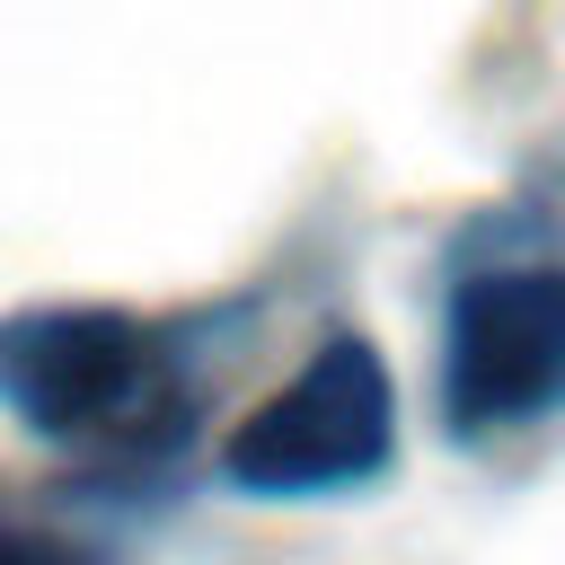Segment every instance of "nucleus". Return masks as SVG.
Listing matches in <instances>:
<instances>
[{"instance_id":"f257e3e1","label":"nucleus","mask_w":565,"mask_h":565,"mask_svg":"<svg viewBox=\"0 0 565 565\" xmlns=\"http://www.w3.org/2000/svg\"><path fill=\"white\" fill-rule=\"evenodd\" d=\"M0 415L35 441L71 450H132L185 433L177 353L150 318L106 300H44L0 318Z\"/></svg>"},{"instance_id":"f03ea898","label":"nucleus","mask_w":565,"mask_h":565,"mask_svg":"<svg viewBox=\"0 0 565 565\" xmlns=\"http://www.w3.org/2000/svg\"><path fill=\"white\" fill-rule=\"evenodd\" d=\"M388 459H397V388H388V362L362 335H327L221 441V477L238 494H265V503L371 486Z\"/></svg>"},{"instance_id":"7ed1b4c3","label":"nucleus","mask_w":565,"mask_h":565,"mask_svg":"<svg viewBox=\"0 0 565 565\" xmlns=\"http://www.w3.org/2000/svg\"><path fill=\"white\" fill-rule=\"evenodd\" d=\"M565 406V265H477L441 318V424L494 441Z\"/></svg>"},{"instance_id":"20e7f679","label":"nucleus","mask_w":565,"mask_h":565,"mask_svg":"<svg viewBox=\"0 0 565 565\" xmlns=\"http://www.w3.org/2000/svg\"><path fill=\"white\" fill-rule=\"evenodd\" d=\"M0 565H97V556L71 547V539H53V530H18V521H0Z\"/></svg>"}]
</instances>
